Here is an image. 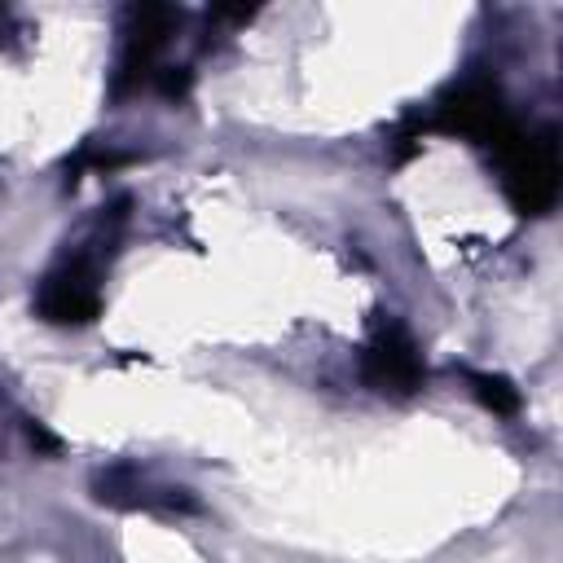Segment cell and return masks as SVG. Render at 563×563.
<instances>
[{
	"mask_svg": "<svg viewBox=\"0 0 563 563\" xmlns=\"http://www.w3.org/2000/svg\"><path fill=\"white\" fill-rule=\"evenodd\" d=\"M40 312L53 321H88L97 312V286L84 264H66L40 290Z\"/></svg>",
	"mask_w": 563,
	"mask_h": 563,
	"instance_id": "cell-2",
	"label": "cell"
},
{
	"mask_svg": "<svg viewBox=\"0 0 563 563\" xmlns=\"http://www.w3.org/2000/svg\"><path fill=\"white\" fill-rule=\"evenodd\" d=\"M365 369H369V378H374L378 387H396V391H409V387L418 383V374H422V365H418L409 339H400V334H383V339L369 347Z\"/></svg>",
	"mask_w": 563,
	"mask_h": 563,
	"instance_id": "cell-3",
	"label": "cell"
},
{
	"mask_svg": "<svg viewBox=\"0 0 563 563\" xmlns=\"http://www.w3.org/2000/svg\"><path fill=\"white\" fill-rule=\"evenodd\" d=\"M471 383H475V391H479V400H484L488 409H497V413H515V409H519V396H515L510 383L488 378V374H475Z\"/></svg>",
	"mask_w": 563,
	"mask_h": 563,
	"instance_id": "cell-4",
	"label": "cell"
},
{
	"mask_svg": "<svg viewBox=\"0 0 563 563\" xmlns=\"http://www.w3.org/2000/svg\"><path fill=\"white\" fill-rule=\"evenodd\" d=\"M501 172H506V189L510 202L528 216H541L545 207H554L559 198V163H554V145L550 141H523L519 132L497 150Z\"/></svg>",
	"mask_w": 563,
	"mask_h": 563,
	"instance_id": "cell-1",
	"label": "cell"
}]
</instances>
